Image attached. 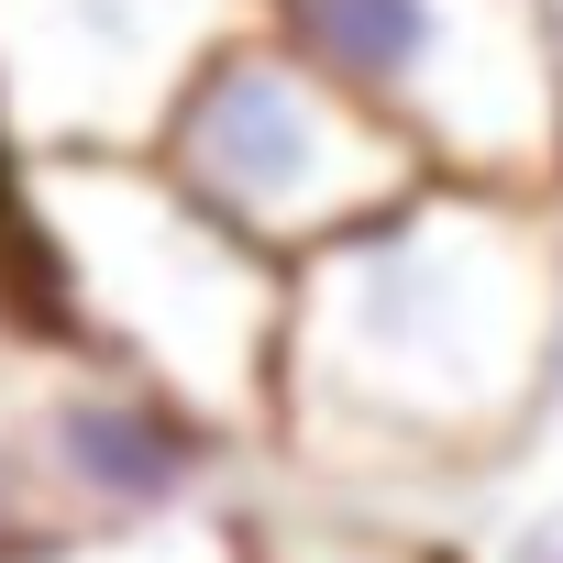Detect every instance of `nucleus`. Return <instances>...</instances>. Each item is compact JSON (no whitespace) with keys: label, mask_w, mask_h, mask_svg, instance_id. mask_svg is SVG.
Returning <instances> with one entry per match:
<instances>
[{"label":"nucleus","mask_w":563,"mask_h":563,"mask_svg":"<svg viewBox=\"0 0 563 563\" xmlns=\"http://www.w3.org/2000/svg\"><path fill=\"white\" fill-rule=\"evenodd\" d=\"M541 310H552V199L420 177L365 232L288 265L276 332V453L365 519L464 497L541 442Z\"/></svg>","instance_id":"1"},{"label":"nucleus","mask_w":563,"mask_h":563,"mask_svg":"<svg viewBox=\"0 0 563 563\" xmlns=\"http://www.w3.org/2000/svg\"><path fill=\"white\" fill-rule=\"evenodd\" d=\"M420 177L563 199V0H243Z\"/></svg>","instance_id":"2"},{"label":"nucleus","mask_w":563,"mask_h":563,"mask_svg":"<svg viewBox=\"0 0 563 563\" xmlns=\"http://www.w3.org/2000/svg\"><path fill=\"white\" fill-rule=\"evenodd\" d=\"M144 166L199 221H221L243 254H265V265H310L321 243L365 232L376 210H398L420 188V166L310 56L276 45L254 12L177 78Z\"/></svg>","instance_id":"3"},{"label":"nucleus","mask_w":563,"mask_h":563,"mask_svg":"<svg viewBox=\"0 0 563 563\" xmlns=\"http://www.w3.org/2000/svg\"><path fill=\"white\" fill-rule=\"evenodd\" d=\"M243 23V0H0V144L144 155L177 78Z\"/></svg>","instance_id":"4"},{"label":"nucleus","mask_w":563,"mask_h":563,"mask_svg":"<svg viewBox=\"0 0 563 563\" xmlns=\"http://www.w3.org/2000/svg\"><path fill=\"white\" fill-rule=\"evenodd\" d=\"M34 563H254L243 541V508H188V519H155V530H111V541H56Z\"/></svg>","instance_id":"5"},{"label":"nucleus","mask_w":563,"mask_h":563,"mask_svg":"<svg viewBox=\"0 0 563 563\" xmlns=\"http://www.w3.org/2000/svg\"><path fill=\"white\" fill-rule=\"evenodd\" d=\"M541 431H563V199H552V310H541Z\"/></svg>","instance_id":"6"}]
</instances>
